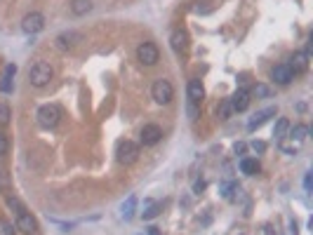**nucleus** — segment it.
<instances>
[{
    "mask_svg": "<svg viewBox=\"0 0 313 235\" xmlns=\"http://www.w3.org/2000/svg\"><path fill=\"white\" fill-rule=\"evenodd\" d=\"M52 78H54V71L45 62H35L31 66V71H29V80H31L33 87H47Z\"/></svg>",
    "mask_w": 313,
    "mask_h": 235,
    "instance_id": "nucleus-1",
    "label": "nucleus"
},
{
    "mask_svg": "<svg viewBox=\"0 0 313 235\" xmlns=\"http://www.w3.org/2000/svg\"><path fill=\"white\" fill-rule=\"evenodd\" d=\"M0 235H16L15 226H12L7 219H0Z\"/></svg>",
    "mask_w": 313,
    "mask_h": 235,
    "instance_id": "nucleus-25",
    "label": "nucleus"
},
{
    "mask_svg": "<svg viewBox=\"0 0 313 235\" xmlns=\"http://www.w3.org/2000/svg\"><path fill=\"white\" fill-rule=\"evenodd\" d=\"M304 186H306V190H311V186H313V181H311V174H306V176H304Z\"/></svg>",
    "mask_w": 313,
    "mask_h": 235,
    "instance_id": "nucleus-34",
    "label": "nucleus"
},
{
    "mask_svg": "<svg viewBox=\"0 0 313 235\" xmlns=\"http://www.w3.org/2000/svg\"><path fill=\"white\" fill-rule=\"evenodd\" d=\"M170 45H172V49L177 52V54H184V52L188 49V33L184 31V29L172 31V35H170Z\"/></svg>",
    "mask_w": 313,
    "mask_h": 235,
    "instance_id": "nucleus-9",
    "label": "nucleus"
},
{
    "mask_svg": "<svg viewBox=\"0 0 313 235\" xmlns=\"http://www.w3.org/2000/svg\"><path fill=\"white\" fill-rule=\"evenodd\" d=\"M188 115H191V120H196V118L200 115V110H198V104L188 101Z\"/></svg>",
    "mask_w": 313,
    "mask_h": 235,
    "instance_id": "nucleus-28",
    "label": "nucleus"
},
{
    "mask_svg": "<svg viewBox=\"0 0 313 235\" xmlns=\"http://www.w3.org/2000/svg\"><path fill=\"white\" fill-rule=\"evenodd\" d=\"M92 10V0H73L71 2V12L76 16H85Z\"/></svg>",
    "mask_w": 313,
    "mask_h": 235,
    "instance_id": "nucleus-17",
    "label": "nucleus"
},
{
    "mask_svg": "<svg viewBox=\"0 0 313 235\" xmlns=\"http://www.w3.org/2000/svg\"><path fill=\"white\" fill-rule=\"evenodd\" d=\"M280 148L282 151H285V153H290V156H295V153H297V143H280Z\"/></svg>",
    "mask_w": 313,
    "mask_h": 235,
    "instance_id": "nucleus-29",
    "label": "nucleus"
},
{
    "mask_svg": "<svg viewBox=\"0 0 313 235\" xmlns=\"http://www.w3.org/2000/svg\"><path fill=\"white\" fill-rule=\"evenodd\" d=\"M45 29V16L40 15V12H31V15H26L21 19V31L33 35V33H40Z\"/></svg>",
    "mask_w": 313,
    "mask_h": 235,
    "instance_id": "nucleus-6",
    "label": "nucleus"
},
{
    "mask_svg": "<svg viewBox=\"0 0 313 235\" xmlns=\"http://www.w3.org/2000/svg\"><path fill=\"white\" fill-rule=\"evenodd\" d=\"M38 125L45 127V129H52V127L59 125V120H62V109L59 106H54V104H45V106H40L38 109Z\"/></svg>",
    "mask_w": 313,
    "mask_h": 235,
    "instance_id": "nucleus-2",
    "label": "nucleus"
},
{
    "mask_svg": "<svg viewBox=\"0 0 313 235\" xmlns=\"http://www.w3.org/2000/svg\"><path fill=\"white\" fill-rule=\"evenodd\" d=\"M115 156H118V162H120V165H134V162L139 160V146H137L134 141H127V139L120 141Z\"/></svg>",
    "mask_w": 313,
    "mask_h": 235,
    "instance_id": "nucleus-4",
    "label": "nucleus"
},
{
    "mask_svg": "<svg viewBox=\"0 0 313 235\" xmlns=\"http://www.w3.org/2000/svg\"><path fill=\"white\" fill-rule=\"evenodd\" d=\"M76 43H80V33H73V31L62 33V35L57 38V47H59V49H71Z\"/></svg>",
    "mask_w": 313,
    "mask_h": 235,
    "instance_id": "nucleus-16",
    "label": "nucleus"
},
{
    "mask_svg": "<svg viewBox=\"0 0 313 235\" xmlns=\"http://www.w3.org/2000/svg\"><path fill=\"white\" fill-rule=\"evenodd\" d=\"M231 113H233V109H231V101L226 99V101H224V104L219 106V110H217V115H219L221 120H226V118H229Z\"/></svg>",
    "mask_w": 313,
    "mask_h": 235,
    "instance_id": "nucleus-24",
    "label": "nucleus"
},
{
    "mask_svg": "<svg viewBox=\"0 0 313 235\" xmlns=\"http://www.w3.org/2000/svg\"><path fill=\"white\" fill-rule=\"evenodd\" d=\"M151 96H153L156 104H170L172 96H174L172 82L165 80V78H158L156 82H153V87H151Z\"/></svg>",
    "mask_w": 313,
    "mask_h": 235,
    "instance_id": "nucleus-3",
    "label": "nucleus"
},
{
    "mask_svg": "<svg viewBox=\"0 0 313 235\" xmlns=\"http://www.w3.org/2000/svg\"><path fill=\"white\" fill-rule=\"evenodd\" d=\"M271 78L276 80L278 85H290V82L295 80V71H292L287 63H280V66H276V68L271 71Z\"/></svg>",
    "mask_w": 313,
    "mask_h": 235,
    "instance_id": "nucleus-11",
    "label": "nucleus"
},
{
    "mask_svg": "<svg viewBox=\"0 0 313 235\" xmlns=\"http://www.w3.org/2000/svg\"><path fill=\"white\" fill-rule=\"evenodd\" d=\"M186 92H188V101H193V104H200V101H203V96H205V87H203V82H200L198 78L188 80Z\"/></svg>",
    "mask_w": 313,
    "mask_h": 235,
    "instance_id": "nucleus-13",
    "label": "nucleus"
},
{
    "mask_svg": "<svg viewBox=\"0 0 313 235\" xmlns=\"http://www.w3.org/2000/svg\"><path fill=\"white\" fill-rule=\"evenodd\" d=\"M16 73V66L15 63H7L5 66V71H2V78H0V92H12V78H15Z\"/></svg>",
    "mask_w": 313,
    "mask_h": 235,
    "instance_id": "nucleus-14",
    "label": "nucleus"
},
{
    "mask_svg": "<svg viewBox=\"0 0 313 235\" xmlns=\"http://www.w3.org/2000/svg\"><path fill=\"white\" fill-rule=\"evenodd\" d=\"M7 204H10V207H15L16 212H24V207H21V203L16 200L15 195H10V198H7Z\"/></svg>",
    "mask_w": 313,
    "mask_h": 235,
    "instance_id": "nucleus-30",
    "label": "nucleus"
},
{
    "mask_svg": "<svg viewBox=\"0 0 313 235\" xmlns=\"http://www.w3.org/2000/svg\"><path fill=\"white\" fill-rule=\"evenodd\" d=\"M160 209H163V204L153 203V204H148V207L141 212V217H144V221H151V219H156L158 214H160Z\"/></svg>",
    "mask_w": 313,
    "mask_h": 235,
    "instance_id": "nucleus-22",
    "label": "nucleus"
},
{
    "mask_svg": "<svg viewBox=\"0 0 313 235\" xmlns=\"http://www.w3.org/2000/svg\"><path fill=\"white\" fill-rule=\"evenodd\" d=\"M295 73H301V71H306V66H309V57L304 54V52H295L292 57H290V63H287Z\"/></svg>",
    "mask_w": 313,
    "mask_h": 235,
    "instance_id": "nucleus-15",
    "label": "nucleus"
},
{
    "mask_svg": "<svg viewBox=\"0 0 313 235\" xmlns=\"http://www.w3.org/2000/svg\"><path fill=\"white\" fill-rule=\"evenodd\" d=\"M137 59L144 66H156L158 59H160V52H158V47L153 43H141L137 47Z\"/></svg>",
    "mask_w": 313,
    "mask_h": 235,
    "instance_id": "nucleus-5",
    "label": "nucleus"
},
{
    "mask_svg": "<svg viewBox=\"0 0 313 235\" xmlns=\"http://www.w3.org/2000/svg\"><path fill=\"white\" fill-rule=\"evenodd\" d=\"M148 235H160V228H156V226H151V228H148Z\"/></svg>",
    "mask_w": 313,
    "mask_h": 235,
    "instance_id": "nucleus-36",
    "label": "nucleus"
},
{
    "mask_svg": "<svg viewBox=\"0 0 313 235\" xmlns=\"http://www.w3.org/2000/svg\"><path fill=\"white\" fill-rule=\"evenodd\" d=\"M287 132H290V139H292V141H301V139H306L309 127H306V125H295V127H290Z\"/></svg>",
    "mask_w": 313,
    "mask_h": 235,
    "instance_id": "nucleus-21",
    "label": "nucleus"
},
{
    "mask_svg": "<svg viewBox=\"0 0 313 235\" xmlns=\"http://www.w3.org/2000/svg\"><path fill=\"white\" fill-rule=\"evenodd\" d=\"M229 101H231V109L235 113H243V110H247V106H250V92L247 90H238Z\"/></svg>",
    "mask_w": 313,
    "mask_h": 235,
    "instance_id": "nucleus-12",
    "label": "nucleus"
},
{
    "mask_svg": "<svg viewBox=\"0 0 313 235\" xmlns=\"http://www.w3.org/2000/svg\"><path fill=\"white\" fill-rule=\"evenodd\" d=\"M287 129H290V120H287V118H278L276 129H273V137H276V139H285Z\"/></svg>",
    "mask_w": 313,
    "mask_h": 235,
    "instance_id": "nucleus-20",
    "label": "nucleus"
},
{
    "mask_svg": "<svg viewBox=\"0 0 313 235\" xmlns=\"http://www.w3.org/2000/svg\"><path fill=\"white\" fill-rule=\"evenodd\" d=\"M235 153H238V156H243V153H245V143H235V148H233Z\"/></svg>",
    "mask_w": 313,
    "mask_h": 235,
    "instance_id": "nucleus-35",
    "label": "nucleus"
},
{
    "mask_svg": "<svg viewBox=\"0 0 313 235\" xmlns=\"http://www.w3.org/2000/svg\"><path fill=\"white\" fill-rule=\"evenodd\" d=\"M252 151L264 153V151H266V143H264V141H252Z\"/></svg>",
    "mask_w": 313,
    "mask_h": 235,
    "instance_id": "nucleus-32",
    "label": "nucleus"
},
{
    "mask_svg": "<svg viewBox=\"0 0 313 235\" xmlns=\"http://www.w3.org/2000/svg\"><path fill=\"white\" fill-rule=\"evenodd\" d=\"M7 148H10V141H7L5 134H0V157L7 156Z\"/></svg>",
    "mask_w": 313,
    "mask_h": 235,
    "instance_id": "nucleus-27",
    "label": "nucleus"
},
{
    "mask_svg": "<svg viewBox=\"0 0 313 235\" xmlns=\"http://www.w3.org/2000/svg\"><path fill=\"white\" fill-rule=\"evenodd\" d=\"M205 186H207V184H205L203 179H196V184H193V193H198V195H200V193L205 190Z\"/></svg>",
    "mask_w": 313,
    "mask_h": 235,
    "instance_id": "nucleus-31",
    "label": "nucleus"
},
{
    "mask_svg": "<svg viewBox=\"0 0 313 235\" xmlns=\"http://www.w3.org/2000/svg\"><path fill=\"white\" fill-rule=\"evenodd\" d=\"M254 94L257 96H271V87H266V85H254Z\"/></svg>",
    "mask_w": 313,
    "mask_h": 235,
    "instance_id": "nucleus-26",
    "label": "nucleus"
},
{
    "mask_svg": "<svg viewBox=\"0 0 313 235\" xmlns=\"http://www.w3.org/2000/svg\"><path fill=\"white\" fill-rule=\"evenodd\" d=\"M134 209H137V195H130L125 203H123V207H120V214H123V219L130 221L132 217H134Z\"/></svg>",
    "mask_w": 313,
    "mask_h": 235,
    "instance_id": "nucleus-18",
    "label": "nucleus"
},
{
    "mask_svg": "<svg viewBox=\"0 0 313 235\" xmlns=\"http://www.w3.org/2000/svg\"><path fill=\"white\" fill-rule=\"evenodd\" d=\"M240 172L247 174V176H254V174L259 172V162L254 157H243L240 160Z\"/></svg>",
    "mask_w": 313,
    "mask_h": 235,
    "instance_id": "nucleus-19",
    "label": "nucleus"
},
{
    "mask_svg": "<svg viewBox=\"0 0 313 235\" xmlns=\"http://www.w3.org/2000/svg\"><path fill=\"white\" fill-rule=\"evenodd\" d=\"M287 235H299L297 221H290V223H287Z\"/></svg>",
    "mask_w": 313,
    "mask_h": 235,
    "instance_id": "nucleus-33",
    "label": "nucleus"
},
{
    "mask_svg": "<svg viewBox=\"0 0 313 235\" xmlns=\"http://www.w3.org/2000/svg\"><path fill=\"white\" fill-rule=\"evenodd\" d=\"M276 113H278V109H276V106H271V109H264V110H257V113H254V115L250 118V123H247V132H254L257 127H262L268 120V118H271V115H276Z\"/></svg>",
    "mask_w": 313,
    "mask_h": 235,
    "instance_id": "nucleus-10",
    "label": "nucleus"
},
{
    "mask_svg": "<svg viewBox=\"0 0 313 235\" xmlns=\"http://www.w3.org/2000/svg\"><path fill=\"white\" fill-rule=\"evenodd\" d=\"M264 231H266V235H276V233H273V226H266Z\"/></svg>",
    "mask_w": 313,
    "mask_h": 235,
    "instance_id": "nucleus-37",
    "label": "nucleus"
},
{
    "mask_svg": "<svg viewBox=\"0 0 313 235\" xmlns=\"http://www.w3.org/2000/svg\"><path fill=\"white\" fill-rule=\"evenodd\" d=\"M10 118H12V110H10V106L0 101V127L7 125V123H10Z\"/></svg>",
    "mask_w": 313,
    "mask_h": 235,
    "instance_id": "nucleus-23",
    "label": "nucleus"
},
{
    "mask_svg": "<svg viewBox=\"0 0 313 235\" xmlns=\"http://www.w3.org/2000/svg\"><path fill=\"white\" fill-rule=\"evenodd\" d=\"M139 139L144 146H156L158 141L163 139V129L158 125H144V129H141Z\"/></svg>",
    "mask_w": 313,
    "mask_h": 235,
    "instance_id": "nucleus-8",
    "label": "nucleus"
},
{
    "mask_svg": "<svg viewBox=\"0 0 313 235\" xmlns=\"http://www.w3.org/2000/svg\"><path fill=\"white\" fill-rule=\"evenodd\" d=\"M16 231H21L24 235L38 233V221L24 209V212H19V217H16Z\"/></svg>",
    "mask_w": 313,
    "mask_h": 235,
    "instance_id": "nucleus-7",
    "label": "nucleus"
}]
</instances>
